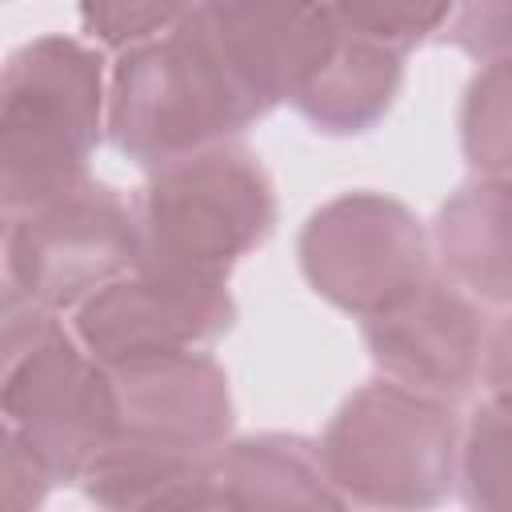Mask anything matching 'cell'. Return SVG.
<instances>
[{
  "label": "cell",
  "mask_w": 512,
  "mask_h": 512,
  "mask_svg": "<svg viewBox=\"0 0 512 512\" xmlns=\"http://www.w3.org/2000/svg\"><path fill=\"white\" fill-rule=\"evenodd\" d=\"M272 104L240 68L208 4L108 68V136L140 168L232 144Z\"/></svg>",
  "instance_id": "6da1fadb"
},
{
  "label": "cell",
  "mask_w": 512,
  "mask_h": 512,
  "mask_svg": "<svg viewBox=\"0 0 512 512\" xmlns=\"http://www.w3.org/2000/svg\"><path fill=\"white\" fill-rule=\"evenodd\" d=\"M108 128V68L84 36L48 32L8 52L0 76L4 216L52 204L92 180L88 160Z\"/></svg>",
  "instance_id": "7a4b0ae2"
},
{
  "label": "cell",
  "mask_w": 512,
  "mask_h": 512,
  "mask_svg": "<svg viewBox=\"0 0 512 512\" xmlns=\"http://www.w3.org/2000/svg\"><path fill=\"white\" fill-rule=\"evenodd\" d=\"M112 380L120 424L80 488L100 512H144L228 448L232 392L208 352L116 368Z\"/></svg>",
  "instance_id": "3957f363"
},
{
  "label": "cell",
  "mask_w": 512,
  "mask_h": 512,
  "mask_svg": "<svg viewBox=\"0 0 512 512\" xmlns=\"http://www.w3.org/2000/svg\"><path fill=\"white\" fill-rule=\"evenodd\" d=\"M0 364L4 428L52 468L56 484L80 480L120 424L112 372L64 316L12 296H0Z\"/></svg>",
  "instance_id": "277c9868"
},
{
  "label": "cell",
  "mask_w": 512,
  "mask_h": 512,
  "mask_svg": "<svg viewBox=\"0 0 512 512\" xmlns=\"http://www.w3.org/2000/svg\"><path fill=\"white\" fill-rule=\"evenodd\" d=\"M140 268L228 284L276 228V188L260 156L220 144L156 168L132 196Z\"/></svg>",
  "instance_id": "5b68a950"
},
{
  "label": "cell",
  "mask_w": 512,
  "mask_h": 512,
  "mask_svg": "<svg viewBox=\"0 0 512 512\" xmlns=\"http://www.w3.org/2000/svg\"><path fill=\"white\" fill-rule=\"evenodd\" d=\"M320 456L352 508L432 512L456 488L460 420L452 404L380 376L336 408Z\"/></svg>",
  "instance_id": "8992f818"
},
{
  "label": "cell",
  "mask_w": 512,
  "mask_h": 512,
  "mask_svg": "<svg viewBox=\"0 0 512 512\" xmlns=\"http://www.w3.org/2000/svg\"><path fill=\"white\" fill-rule=\"evenodd\" d=\"M140 268L132 200L112 184L84 188L4 216V292L56 316H72L100 288Z\"/></svg>",
  "instance_id": "52a82bcc"
},
{
  "label": "cell",
  "mask_w": 512,
  "mask_h": 512,
  "mask_svg": "<svg viewBox=\"0 0 512 512\" xmlns=\"http://www.w3.org/2000/svg\"><path fill=\"white\" fill-rule=\"evenodd\" d=\"M300 272L340 312L376 320L416 296L432 276V236L396 196L356 188L320 204L296 240Z\"/></svg>",
  "instance_id": "ba28073f"
},
{
  "label": "cell",
  "mask_w": 512,
  "mask_h": 512,
  "mask_svg": "<svg viewBox=\"0 0 512 512\" xmlns=\"http://www.w3.org/2000/svg\"><path fill=\"white\" fill-rule=\"evenodd\" d=\"M76 340L108 368L192 356L236 324L228 284L136 268L68 316Z\"/></svg>",
  "instance_id": "9c48e42d"
},
{
  "label": "cell",
  "mask_w": 512,
  "mask_h": 512,
  "mask_svg": "<svg viewBox=\"0 0 512 512\" xmlns=\"http://www.w3.org/2000/svg\"><path fill=\"white\" fill-rule=\"evenodd\" d=\"M372 364L420 396L456 404L480 388L488 320L448 276H432L400 308L360 324Z\"/></svg>",
  "instance_id": "30bf717a"
},
{
  "label": "cell",
  "mask_w": 512,
  "mask_h": 512,
  "mask_svg": "<svg viewBox=\"0 0 512 512\" xmlns=\"http://www.w3.org/2000/svg\"><path fill=\"white\" fill-rule=\"evenodd\" d=\"M248 80L276 108L324 68L340 28L328 4H208Z\"/></svg>",
  "instance_id": "8fae6325"
},
{
  "label": "cell",
  "mask_w": 512,
  "mask_h": 512,
  "mask_svg": "<svg viewBox=\"0 0 512 512\" xmlns=\"http://www.w3.org/2000/svg\"><path fill=\"white\" fill-rule=\"evenodd\" d=\"M432 252L476 304L512 308V180L476 176L460 184L432 220Z\"/></svg>",
  "instance_id": "7c38bea8"
},
{
  "label": "cell",
  "mask_w": 512,
  "mask_h": 512,
  "mask_svg": "<svg viewBox=\"0 0 512 512\" xmlns=\"http://www.w3.org/2000/svg\"><path fill=\"white\" fill-rule=\"evenodd\" d=\"M212 476L232 512H352L324 468L320 440L296 432L228 440Z\"/></svg>",
  "instance_id": "4fadbf2b"
},
{
  "label": "cell",
  "mask_w": 512,
  "mask_h": 512,
  "mask_svg": "<svg viewBox=\"0 0 512 512\" xmlns=\"http://www.w3.org/2000/svg\"><path fill=\"white\" fill-rule=\"evenodd\" d=\"M332 8V4H328ZM340 28V24H336ZM404 80V56L340 28L324 68L292 100V108L328 136H360L384 120Z\"/></svg>",
  "instance_id": "5bb4252c"
},
{
  "label": "cell",
  "mask_w": 512,
  "mask_h": 512,
  "mask_svg": "<svg viewBox=\"0 0 512 512\" xmlns=\"http://www.w3.org/2000/svg\"><path fill=\"white\" fill-rule=\"evenodd\" d=\"M456 488L468 512H512V392H484L460 424Z\"/></svg>",
  "instance_id": "9a60e30c"
},
{
  "label": "cell",
  "mask_w": 512,
  "mask_h": 512,
  "mask_svg": "<svg viewBox=\"0 0 512 512\" xmlns=\"http://www.w3.org/2000/svg\"><path fill=\"white\" fill-rule=\"evenodd\" d=\"M460 148L476 176L512 180V60L484 64L460 100Z\"/></svg>",
  "instance_id": "2e32d148"
},
{
  "label": "cell",
  "mask_w": 512,
  "mask_h": 512,
  "mask_svg": "<svg viewBox=\"0 0 512 512\" xmlns=\"http://www.w3.org/2000/svg\"><path fill=\"white\" fill-rule=\"evenodd\" d=\"M188 4H168V0H116V4H80V36L100 48V52H136L152 40H160L168 28L180 24Z\"/></svg>",
  "instance_id": "e0dca14e"
},
{
  "label": "cell",
  "mask_w": 512,
  "mask_h": 512,
  "mask_svg": "<svg viewBox=\"0 0 512 512\" xmlns=\"http://www.w3.org/2000/svg\"><path fill=\"white\" fill-rule=\"evenodd\" d=\"M452 8L456 4H332V16L340 28L408 56L424 40H440Z\"/></svg>",
  "instance_id": "ac0fdd59"
},
{
  "label": "cell",
  "mask_w": 512,
  "mask_h": 512,
  "mask_svg": "<svg viewBox=\"0 0 512 512\" xmlns=\"http://www.w3.org/2000/svg\"><path fill=\"white\" fill-rule=\"evenodd\" d=\"M444 44L468 52L472 60L500 64L512 60V0H480V4H456L452 20L440 32Z\"/></svg>",
  "instance_id": "d6986e66"
},
{
  "label": "cell",
  "mask_w": 512,
  "mask_h": 512,
  "mask_svg": "<svg viewBox=\"0 0 512 512\" xmlns=\"http://www.w3.org/2000/svg\"><path fill=\"white\" fill-rule=\"evenodd\" d=\"M0 444H4V512H40V504L56 488L52 468L8 428H0Z\"/></svg>",
  "instance_id": "ffe728a7"
},
{
  "label": "cell",
  "mask_w": 512,
  "mask_h": 512,
  "mask_svg": "<svg viewBox=\"0 0 512 512\" xmlns=\"http://www.w3.org/2000/svg\"><path fill=\"white\" fill-rule=\"evenodd\" d=\"M144 512H232V504L224 500L216 476H212V464L196 476H188L184 484L168 488L160 500H152Z\"/></svg>",
  "instance_id": "44dd1931"
},
{
  "label": "cell",
  "mask_w": 512,
  "mask_h": 512,
  "mask_svg": "<svg viewBox=\"0 0 512 512\" xmlns=\"http://www.w3.org/2000/svg\"><path fill=\"white\" fill-rule=\"evenodd\" d=\"M480 388L484 392H512V308L488 324Z\"/></svg>",
  "instance_id": "7402d4cb"
}]
</instances>
